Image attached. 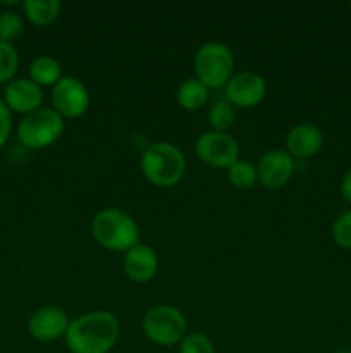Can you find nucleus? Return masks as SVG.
Wrapping results in <instances>:
<instances>
[{"instance_id":"nucleus-16","label":"nucleus","mask_w":351,"mask_h":353,"mask_svg":"<svg viewBox=\"0 0 351 353\" xmlns=\"http://www.w3.org/2000/svg\"><path fill=\"white\" fill-rule=\"evenodd\" d=\"M62 78H64V74H62V65L54 57L40 55V57L31 61L30 79L33 83H36L40 88L41 86H52L54 88Z\"/></svg>"},{"instance_id":"nucleus-10","label":"nucleus","mask_w":351,"mask_h":353,"mask_svg":"<svg viewBox=\"0 0 351 353\" xmlns=\"http://www.w3.org/2000/svg\"><path fill=\"white\" fill-rule=\"evenodd\" d=\"M69 323L71 321H69L67 312L62 307L45 305L31 314L30 321H28V331L33 340L48 343V341H55L65 336Z\"/></svg>"},{"instance_id":"nucleus-26","label":"nucleus","mask_w":351,"mask_h":353,"mask_svg":"<svg viewBox=\"0 0 351 353\" xmlns=\"http://www.w3.org/2000/svg\"><path fill=\"white\" fill-rule=\"evenodd\" d=\"M336 353H351L350 348H341V350H337Z\"/></svg>"},{"instance_id":"nucleus-22","label":"nucleus","mask_w":351,"mask_h":353,"mask_svg":"<svg viewBox=\"0 0 351 353\" xmlns=\"http://www.w3.org/2000/svg\"><path fill=\"white\" fill-rule=\"evenodd\" d=\"M332 240L339 248L351 250V210H346L334 219Z\"/></svg>"},{"instance_id":"nucleus-17","label":"nucleus","mask_w":351,"mask_h":353,"mask_svg":"<svg viewBox=\"0 0 351 353\" xmlns=\"http://www.w3.org/2000/svg\"><path fill=\"white\" fill-rule=\"evenodd\" d=\"M209 92L210 90L203 83H200L196 78H189L181 83L176 100L184 110L195 112V110H200L209 102Z\"/></svg>"},{"instance_id":"nucleus-13","label":"nucleus","mask_w":351,"mask_h":353,"mask_svg":"<svg viewBox=\"0 0 351 353\" xmlns=\"http://www.w3.org/2000/svg\"><path fill=\"white\" fill-rule=\"evenodd\" d=\"M158 255L151 247L143 243L134 245L124 254L123 268L127 278L138 285L150 283L158 272Z\"/></svg>"},{"instance_id":"nucleus-15","label":"nucleus","mask_w":351,"mask_h":353,"mask_svg":"<svg viewBox=\"0 0 351 353\" xmlns=\"http://www.w3.org/2000/svg\"><path fill=\"white\" fill-rule=\"evenodd\" d=\"M62 3L58 0H26L23 2V12L34 26H50L61 16Z\"/></svg>"},{"instance_id":"nucleus-8","label":"nucleus","mask_w":351,"mask_h":353,"mask_svg":"<svg viewBox=\"0 0 351 353\" xmlns=\"http://www.w3.org/2000/svg\"><path fill=\"white\" fill-rule=\"evenodd\" d=\"M267 97V83L258 72H234L233 78L224 86V100L234 109H253L260 105Z\"/></svg>"},{"instance_id":"nucleus-20","label":"nucleus","mask_w":351,"mask_h":353,"mask_svg":"<svg viewBox=\"0 0 351 353\" xmlns=\"http://www.w3.org/2000/svg\"><path fill=\"white\" fill-rule=\"evenodd\" d=\"M17 68H19V55L14 45L0 40V85L3 83L9 85L16 76Z\"/></svg>"},{"instance_id":"nucleus-24","label":"nucleus","mask_w":351,"mask_h":353,"mask_svg":"<svg viewBox=\"0 0 351 353\" xmlns=\"http://www.w3.org/2000/svg\"><path fill=\"white\" fill-rule=\"evenodd\" d=\"M10 131H12V114L3 100H0V148L7 143Z\"/></svg>"},{"instance_id":"nucleus-11","label":"nucleus","mask_w":351,"mask_h":353,"mask_svg":"<svg viewBox=\"0 0 351 353\" xmlns=\"http://www.w3.org/2000/svg\"><path fill=\"white\" fill-rule=\"evenodd\" d=\"M258 183L268 190H279L288 185L295 172V161L286 150H268L257 164Z\"/></svg>"},{"instance_id":"nucleus-7","label":"nucleus","mask_w":351,"mask_h":353,"mask_svg":"<svg viewBox=\"0 0 351 353\" xmlns=\"http://www.w3.org/2000/svg\"><path fill=\"white\" fill-rule=\"evenodd\" d=\"M195 152L200 161L212 169H227L240 161V145L236 138L220 131H205L195 143Z\"/></svg>"},{"instance_id":"nucleus-3","label":"nucleus","mask_w":351,"mask_h":353,"mask_svg":"<svg viewBox=\"0 0 351 353\" xmlns=\"http://www.w3.org/2000/svg\"><path fill=\"white\" fill-rule=\"evenodd\" d=\"M92 234L96 243L110 252H124L140 243V228L136 221L124 210L109 207L92 221Z\"/></svg>"},{"instance_id":"nucleus-18","label":"nucleus","mask_w":351,"mask_h":353,"mask_svg":"<svg viewBox=\"0 0 351 353\" xmlns=\"http://www.w3.org/2000/svg\"><path fill=\"white\" fill-rule=\"evenodd\" d=\"M227 181L237 190H250L258 183L257 164L240 159L227 169Z\"/></svg>"},{"instance_id":"nucleus-21","label":"nucleus","mask_w":351,"mask_h":353,"mask_svg":"<svg viewBox=\"0 0 351 353\" xmlns=\"http://www.w3.org/2000/svg\"><path fill=\"white\" fill-rule=\"evenodd\" d=\"M24 31V21L23 17L12 10H6L0 12V40L12 43L14 40L23 34Z\"/></svg>"},{"instance_id":"nucleus-9","label":"nucleus","mask_w":351,"mask_h":353,"mask_svg":"<svg viewBox=\"0 0 351 353\" xmlns=\"http://www.w3.org/2000/svg\"><path fill=\"white\" fill-rule=\"evenodd\" d=\"M52 105L64 119H78L89 109V92L81 79L64 76L52 88Z\"/></svg>"},{"instance_id":"nucleus-5","label":"nucleus","mask_w":351,"mask_h":353,"mask_svg":"<svg viewBox=\"0 0 351 353\" xmlns=\"http://www.w3.org/2000/svg\"><path fill=\"white\" fill-rule=\"evenodd\" d=\"M141 331L148 341L158 347H174L188 334L184 314L172 305H155L141 321Z\"/></svg>"},{"instance_id":"nucleus-19","label":"nucleus","mask_w":351,"mask_h":353,"mask_svg":"<svg viewBox=\"0 0 351 353\" xmlns=\"http://www.w3.org/2000/svg\"><path fill=\"white\" fill-rule=\"evenodd\" d=\"M236 121V110L226 100H219L213 103L209 110V124L212 126V131H220L227 133Z\"/></svg>"},{"instance_id":"nucleus-23","label":"nucleus","mask_w":351,"mask_h":353,"mask_svg":"<svg viewBox=\"0 0 351 353\" xmlns=\"http://www.w3.org/2000/svg\"><path fill=\"white\" fill-rule=\"evenodd\" d=\"M179 353H215V347L206 334L188 333L179 343Z\"/></svg>"},{"instance_id":"nucleus-14","label":"nucleus","mask_w":351,"mask_h":353,"mask_svg":"<svg viewBox=\"0 0 351 353\" xmlns=\"http://www.w3.org/2000/svg\"><path fill=\"white\" fill-rule=\"evenodd\" d=\"M323 145V134L315 124L303 123L292 128L286 137V148L292 159H312Z\"/></svg>"},{"instance_id":"nucleus-1","label":"nucleus","mask_w":351,"mask_h":353,"mask_svg":"<svg viewBox=\"0 0 351 353\" xmlns=\"http://www.w3.org/2000/svg\"><path fill=\"white\" fill-rule=\"evenodd\" d=\"M119 336V319L107 310H95L72 319L64 338L71 353H109Z\"/></svg>"},{"instance_id":"nucleus-6","label":"nucleus","mask_w":351,"mask_h":353,"mask_svg":"<svg viewBox=\"0 0 351 353\" xmlns=\"http://www.w3.org/2000/svg\"><path fill=\"white\" fill-rule=\"evenodd\" d=\"M64 131V117L58 116L52 107H40L21 119L17 126V138L26 148L40 150L57 143Z\"/></svg>"},{"instance_id":"nucleus-25","label":"nucleus","mask_w":351,"mask_h":353,"mask_svg":"<svg viewBox=\"0 0 351 353\" xmlns=\"http://www.w3.org/2000/svg\"><path fill=\"white\" fill-rule=\"evenodd\" d=\"M339 190H341V196H343L344 202L350 203L351 205V169L343 176V179H341Z\"/></svg>"},{"instance_id":"nucleus-12","label":"nucleus","mask_w":351,"mask_h":353,"mask_svg":"<svg viewBox=\"0 0 351 353\" xmlns=\"http://www.w3.org/2000/svg\"><path fill=\"white\" fill-rule=\"evenodd\" d=\"M3 103L9 107V110L28 116L41 107L43 92L30 78L12 79L3 90Z\"/></svg>"},{"instance_id":"nucleus-2","label":"nucleus","mask_w":351,"mask_h":353,"mask_svg":"<svg viewBox=\"0 0 351 353\" xmlns=\"http://www.w3.org/2000/svg\"><path fill=\"white\" fill-rule=\"evenodd\" d=\"M143 178L157 188H172L186 174V157L181 148L169 141L148 145L140 161Z\"/></svg>"},{"instance_id":"nucleus-4","label":"nucleus","mask_w":351,"mask_h":353,"mask_svg":"<svg viewBox=\"0 0 351 353\" xmlns=\"http://www.w3.org/2000/svg\"><path fill=\"white\" fill-rule=\"evenodd\" d=\"M234 68L236 61L233 50L220 41H206L193 57L196 79L209 90H224L234 76Z\"/></svg>"}]
</instances>
